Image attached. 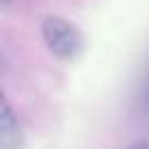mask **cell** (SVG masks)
Instances as JSON below:
<instances>
[{"label": "cell", "mask_w": 149, "mask_h": 149, "mask_svg": "<svg viewBox=\"0 0 149 149\" xmlns=\"http://www.w3.org/2000/svg\"><path fill=\"white\" fill-rule=\"evenodd\" d=\"M127 149H149V143H147V140H140V143H134L132 147H127Z\"/></svg>", "instance_id": "3"}, {"label": "cell", "mask_w": 149, "mask_h": 149, "mask_svg": "<svg viewBox=\"0 0 149 149\" xmlns=\"http://www.w3.org/2000/svg\"><path fill=\"white\" fill-rule=\"evenodd\" d=\"M0 138H2V149H15L20 147V125L18 118L13 116L9 103L2 101V114H0Z\"/></svg>", "instance_id": "2"}, {"label": "cell", "mask_w": 149, "mask_h": 149, "mask_svg": "<svg viewBox=\"0 0 149 149\" xmlns=\"http://www.w3.org/2000/svg\"><path fill=\"white\" fill-rule=\"evenodd\" d=\"M42 37L51 53H55L61 59H72L79 55L81 46H84V37H81L79 29L74 24L66 22V20L57 18V15H48L42 22Z\"/></svg>", "instance_id": "1"}]
</instances>
